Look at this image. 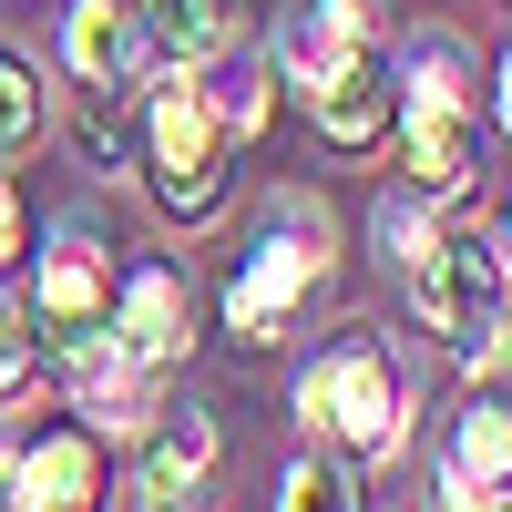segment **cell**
Segmentation results:
<instances>
[{
    "label": "cell",
    "instance_id": "obj_17",
    "mask_svg": "<svg viewBox=\"0 0 512 512\" xmlns=\"http://www.w3.org/2000/svg\"><path fill=\"white\" fill-rule=\"evenodd\" d=\"M41 134V82H31V52L0 41V154H21Z\"/></svg>",
    "mask_w": 512,
    "mask_h": 512
},
{
    "label": "cell",
    "instance_id": "obj_7",
    "mask_svg": "<svg viewBox=\"0 0 512 512\" xmlns=\"http://www.w3.org/2000/svg\"><path fill=\"white\" fill-rule=\"evenodd\" d=\"M62 369H72V410H82V431H144V410H154V369L144 359H123L113 349V328H72L62 338Z\"/></svg>",
    "mask_w": 512,
    "mask_h": 512
},
{
    "label": "cell",
    "instance_id": "obj_3",
    "mask_svg": "<svg viewBox=\"0 0 512 512\" xmlns=\"http://www.w3.org/2000/svg\"><path fill=\"white\" fill-rule=\"evenodd\" d=\"M134 134H144V175H154V205H164V216H216V205H226V113L216 103H205V82H164V93L144 103V123H134Z\"/></svg>",
    "mask_w": 512,
    "mask_h": 512
},
{
    "label": "cell",
    "instance_id": "obj_19",
    "mask_svg": "<svg viewBox=\"0 0 512 512\" xmlns=\"http://www.w3.org/2000/svg\"><path fill=\"white\" fill-rule=\"evenodd\" d=\"M205 103L226 113V134H256L267 123V62H236L226 82H205Z\"/></svg>",
    "mask_w": 512,
    "mask_h": 512
},
{
    "label": "cell",
    "instance_id": "obj_9",
    "mask_svg": "<svg viewBox=\"0 0 512 512\" xmlns=\"http://www.w3.org/2000/svg\"><path fill=\"white\" fill-rule=\"evenodd\" d=\"M62 62L82 72V82H93V93H134V82H144V11H134V0H72V11H62Z\"/></svg>",
    "mask_w": 512,
    "mask_h": 512
},
{
    "label": "cell",
    "instance_id": "obj_18",
    "mask_svg": "<svg viewBox=\"0 0 512 512\" xmlns=\"http://www.w3.org/2000/svg\"><path fill=\"white\" fill-rule=\"evenodd\" d=\"M41 318L21 308V297H0V400L11 390H31V369H41V338H31Z\"/></svg>",
    "mask_w": 512,
    "mask_h": 512
},
{
    "label": "cell",
    "instance_id": "obj_8",
    "mask_svg": "<svg viewBox=\"0 0 512 512\" xmlns=\"http://www.w3.org/2000/svg\"><path fill=\"white\" fill-rule=\"evenodd\" d=\"M369 41H379V0H287V21L267 31V72L318 82L349 52H369Z\"/></svg>",
    "mask_w": 512,
    "mask_h": 512
},
{
    "label": "cell",
    "instance_id": "obj_13",
    "mask_svg": "<svg viewBox=\"0 0 512 512\" xmlns=\"http://www.w3.org/2000/svg\"><path fill=\"white\" fill-rule=\"evenodd\" d=\"M308 103H318V134L338 144V154H369L379 134H390V72H379L369 52H349V62H338V72H318L308 82Z\"/></svg>",
    "mask_w": 512,
    "mask_h": 512
},
{
    "label": "cell",
    "instance_id": "obj_14",
    "mask_svg": "<svg viewBox=\"0 0 512 512\" xmlns=\"http://www.w3.org/2000/svg\"><path fill=\"white\" fill-rule=\"evenodd\" d=\"M205 461H216V420H205V410L144 420V451H134V482H123V502H185V492L205 482Z\"/></svg>",
    "mask_w": 512,
    "mask_h": 512
},
{
    "label": "cell",
    "instance_id": "obj_21",
    "mask_svg": "<svg viewBox=\"0 0 512 512\" xmlns=\"http://www.w3.org/2000/svg\"><path fill=\"white\" fill-rule=\"evenodd\" d=\"M21 256V185H11V164H0V267Z\"/></svg>",
    "mask_w": 512,
    "mask_h": 512
},
{
    "label": "cell",
    "instance_id": "obj_20",
    "mask_svg": "<svg viewBox=\"0 0 512 512\" xmlns=\"http://www.w3.org/2000/svg\"><path fill=\"white\" fill-rule=\"evenodd\" d=\"M420 246H431V216H420V195H400V205H379V256H400V267H410Z\"/></svg>",
    "mask_w": 512,
    "mask_h": 512
},
{
    "label": "cell",
    "instance_id": "obj_11",
    "mask_svg": "<svg viewBox=\"0 0 512 512\" xmlns=\"http://www.w3.org/2000/svg\"><path fill=\"white\" fill-rule=\"evenodd\" d=\"M31 318L52 328V338H72V328H93V318H103V246H93V226H62L52 246H41Z\"/></svg>",
    "mask_w": 512,
    "mask_h": 512
},
{
    "label": "cell",
    "instance_id": "obj_15",
    "mask_svg": "<svg viewBox=\"0 0 512 512\" xmlns=\"http://www.w3.org/2000/svg\"><path fill=\"white\" fill-rule=\"evenodd\" d=\"M134 11H144V52H154V62H175V72L216 62V52H226V31H236L226 0H134Z\"/></svg>",
    "mask_w": 512,
    "mask_h": 512
},
{
    "label": "cell",
    "instance_id": "obj_5",
    "mask_svg": "<svg viewBox=\"0 0 512 512\" xmlns=\"http://www.w3.org/2000/svg\"><path fill=\"white\" fill-rule=\"evenodd\" d=\"M103 328H113V349H123V359L175 369V359H185V338H195V287H185V267H134V277L113 287Z\"/></svg>",
    "mask_w": 512,
    "mask_h": 512
},
{
    "label": "cell",
    "instance_id": "obj_23",
    "mask_svg": "<svg viewBox=\"0 0 512 512\" xmlns=\"http://www.w3.org/2000/svg\"><path fill=\"white\" fill-rule=\"evenodd\" d=\"M502 267H512V226H502Z\"/></svg>",
    "mask_w": 512,
    "mask_h": 512
},
{
    "label": "cell",
    "instance_id": "obj_1",
    "mask_svg": "<svg viewBox=\"0 0 512 512\" xmlns=\"http://www.w3.org/2000/svg\"><path fill=\"white\" fill-rule=\"evenodd\" d=\"M328 287V216L308 195H277L267 205V226H256V246H246V267L226 277V328L236 338H287L297 328V308Z\"/></svg>",
    "mask_w": 512,
    "mask_h": 512
},
{
    "label": "cell",
    "instance_id": "obj_2",
    "mask_svg": "<svg viewBox=\"0 0 512 512\" xmlns=\"http://www.w3.org/2000/svg\"><path fill=\"white\" fill-rule=\"evenodd\" d=\"M297 420L318 441H338L349 461H390L410 441V390H400V359L379 338H338V349L297 379Z\"/></svg>",
    "mask_w": 512,
    "mask_h": 512
},
{
    "label": "cell",
    "instance_id": "obj_6",
    "mask_svg": "<svg viewBox=\"0 0 512 512\" xmlns=\"http://www.w3.org/2000/svg\"><path fill=\"white\" fill-rule=\"evenodd\" d=\"M0 502L21 512H72V502H103V441L82 431H41V441H11V472H0Z\"/></svg>",
    "mask_w": 512,
    "mask_h": 512
},
{
    "label": "cell",
    "instance_id": "obj_22",
    "mask_svg": "<svg viewBox=\"0 0 512 512\" xmlns=\"http://www.w3.org/2000/svg\"><path fill=\"white\" fill-rule=\"evenodd\" d=\"M492 82H502V93H492V113H502V134H512V52H502V72H492Z\"/></svg>",
    "mask_w": 512,
    "mask_h": 512
},
{
    "label": "cell",
    "instance_id": "obj_4",
    "mask_svg": "<svg viewBox=\"0 0 512 512\" xmlns=\"http://www.w3.org/2000/svg\"><path fill=\"white\" fill-rule=\"evenodd\" d=\"M502 297H512V267H502L492 236H431V246L410 256V318L431 328L451 359H482Z\"/></svg>",
    "mask_w": 512,
    "mask_h": 512
},
{
    "label": "cell",
    "instance_id": "obj_16",
    "mask_svg": "<svg viewBox=\"0 0 512 512\" xmlns=\"http://www.w3.org/2000/svg\"><path fill=\"white\" fill-rule=\"evenodd\" d=\"M287 512H328V502H359V461H328V451H297L287 482H277Z\"/></svg>",
    "mask_w": 512,
    "mask_h": 512
},
{
    "label": "cell",
    "instance_id": "obj_10",
    "mask_svg": "<svg viewBox=\"0 0 512 512\" xmlns=\"http://www.w3.org/2000/svg\"><path fill=\"white\" fill-rule=\"evenodd\" d=\"M441 502L482 512V502H512V400L482 390L472 410H461V431L441 451Z\"/></svg>",
    "mask_w": 512,
    "mask_h": 512
},
{
    "label": "cell",
    "instance_id": "obj_12",
    "mask_svg": "<svg viewBox=\"0 0 512 512\" xmlns=\"http://www.w3.org/2000/svg\"><path fill=\"white\" fill-rule=\"evenodd\" d=\"M400 144H410V185L420 195H461L482 164V134H472V103H400Z\"/></svg>",
    "mask_w": 512,
    "mask_h": 512
}]
</instances>
